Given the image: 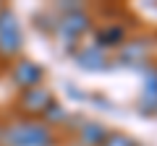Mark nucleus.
<instances>
[{
	"mask_svg": "<svg viewBox=\"0 0 157 146\" xmlns=\"http://www.w3.org/2000/svg\"><path fill=\"white\" fill-rule=\"evenodd\" d=\"M126 42V26L123 24H105L94 31V47H100L102 52L115 50Z\"/></svg>",
	"mask_w": 157,
	"mask_h": 146,
	"instance_id": "nucleus-8",
	"label": "nucleus"
},
{
	"mask_svg": "<svg viewBox=\"0 0 157 146\" xmlns=\"http://www.w3.org/2000/svg\"><path fill=\"white\" fill-rule=\"evenodd\" d=\"M149 57H152V39H147V37L126 39L123 45L118 47V60L123 63V65L147 68V65H149Z\"/></svg>",
	"mask_w": 157,
	"mask_h": 146,
	"instance_id": "nucleus-5",
	"label": "nucleus"
},
{
	"mask_svg": "<svg viewBox=\"0 0 157 146\" xmlns=\"http://www.w3.org/2000/svg\"><path fill=\"white\" fill-rule=\"evenodd\" d=\"M21 50H24L21 24L8 5H0V57H16Z\"/></svg>",
	"mask_w": 157,
	"mask_h": 146,
	"instance_id": "nucleus-2",
	"label": "nucleus"
},
{
	"mask_svg": "<svg viewBox=\"0 0 157 146\" xmlns=\"http://www.w3.org/2000/svg\"><path fill=\"white\" fill-rule=\"evenodd\" d=\"M52 102H55V97H52V91L47 86H34V89L21 91V97H18V110L26 115V120H34V118H42Z\"/></svg>",
	"mask_w": 157,
	"mask_h": 146,
	"instance_id": "nucleus-4",
	"label": "nucleus"
},
{
	"mask_svg": "<svg viewBox=\"0 0 157 146\" xmlns=\"http://www.w3.org/2000/svg\"><path fill=\"white\" fill-rule=\"evenodd\" d=\"M102 146H139V144H136V138H131V136L123 133V130H115V133L110 130V136L105 138Z\"/></svg>",
	"mask_w": 157,
	"mask_h": 146,
	"instance_id": "nucleus-12",
	"label": "nucleus"
},
{
	"mask_svg": "<svg viewBox=\"0 0 157 146\" xmlns=\"http://www.w3.org/2000/svg\"><path fill=\"white\" fill-rule=\"evenodd\" d=\"M11 81L21 91L34 89V86H42V81H45V68L39 65L37 60H26V57H21V60H16L13 68H11Z\"/></svg>",
	"mask_w": 157,
	"mask_h": 146,
	"instance_id": "nucleus-6",
	"label": "nucleus"
},
{
	"mask_svg": "<svg viewBox=\"0 0 157 146\" xmlns=\"http://www.w3.org/2000/svg\"><path fill=\"white\" fill-rule=\"evenodd\" d=\"M73 60H76L78 68H84V71H102L105 65H110L107 52H102L100 47H94V45H89V47H84V50L73 52Z\"/></svg>",
	"mask_w": 157,
	"mask_h": 146,
	"instance_id": "nucleus-9",
	"label": "nucleus"
},
{
	"mask_svg": "<svg viewBox=\"0 0 157 146\" xmlns=\"http://www.w3.org/2000/svg\"><path fill=\"white\" fill-rule=\"evenodd\" d=\"M3 146H52V130L42 120H18L0 128Z\"/></svg>",
	"mask_w": 157,
	"mask_h": 146,
	"instance_id": "nucleus-1",
	"label": "nucleus"
},
{
	"mask_svg": "<svg viewBox=\"0 0 157 146\" xmlns=\"http://www.w3.org/2000/svg\"><path fill=\"white\" fill-rule=\"evenodd\" d=\"M107 136H110V130L97 120H84L81 128H78V138H81L84 146H102Z\"/></svg>",
	"mask_w": 157,
	"mask_h": 146,
	"instance_id": "nucleus-10",
	"label": "nucleus"
},
{
	"mask_svg": "<svg viewBox=\"0 0 157 146\" xmlns=\"http://www.w3.org/2000/svg\"><path fill=\"white\" fill-rule=\"evenodd\" d=\"M139 110L144 115L157 112V65L144 68V86H141V97H139Z\"/></svg>",
	"mask_w": 157,
	"mask_h": 146,
	"instance_id": "nucleus-7",
	"label": "nucleus"
},
{
	"mask_svg": "<svg viewBox=\"0 0 157 146\" xmlns=\"http://www.w3.org/2000/svg\"><path fill=\"white\" fill-rule=\"evenodd\" d=\"M55 29H58V34H60L63 39H66V45H73V50H76V42L81 39L84 34L92 31V16L84 11V8L71 11V13H63V16L58 18Z\"/></svg>",
	"mask_w": 157,
	"mask_h": 146,
	"instance_id": "nucleus-3",
	"label": "nucleus"
},
{
	"mask_svg": "<svg viewBox=\"0 0 157 146\" xmlns=\"http://www.w3.org/2000/svg\"><path fill=\"white\" fill-rule=\"evenodd\" d=\"M68 120V112H66V107L60 104V102H52L50 107H47V112L42 115V123L47 125V128H55V125H60V123H66Z\"/></svg>",
	"mask_w": 157,
	"mask_h": 146,
	"instance_id": "nucleus-11",
	"label": "nucleus"
}]
</instances>
